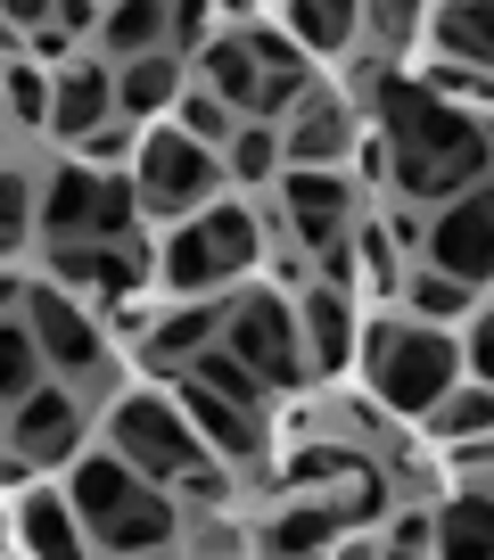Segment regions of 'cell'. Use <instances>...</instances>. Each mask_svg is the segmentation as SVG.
<instances>
[{"mask_svg": "<svg viewBox=\"0 0 494 560\" xmlns=\"http://www.w3.org/2000/svg\"><path fill=\"white\" fill-rule=\"evenodd\" d=\"M379 107H388V165L404 198L445 207V198L486 182V132H478L470 107L428 100L421 83H379Z\"/></svg>", "mask_w": 494, "mask_h": 560, "instance_id": "1", "label": "cell"}, {"mask_svg": "<svg viewBox=\"0 0 494 560\" xmlns=\"http://www.w3.org/2000/svg\"><path fill=\"white\" fill-rule=\"evenodd\" d=\"M363 371H370V387H379V404H388V412H412V420H428V412L461 387L454 338L428 330V322L370 330V338H363Z\"/></svg>", "mask_w": 494, "mask_h": 560, "instance_id": "2", "label": "cell"}, {"mask_svg": "<svg viewBox=\"0 0 494 560\" xmlns=\"http://www.w3.org/2000/svg\"><path fill=\"white\" fill-rule=\"evenodd\" d=\"M256 256H264V231H256V214H247V207H207L198 223H181L174 240H165V289H181V298H198V289H223V280L247 272Z\"/></svg>", "mask_w": 494, "mask_h": 560, "instance_id": "3", "label": "cell"}, {"mask_svg": "<svg viewBox=\"0 0 494 560\" xmlns=\"http://www.w3.org/2000/svg\"><path fill=\"white\" fill-rule=\"evenodd\" d=\"M107 454L132 462L149 487H165V478H190L198 462H207V445L190 438V420L165 396H124L116 412H107Z\"/></svg>", "mask_w": 494, "mask_h": 560, "instance_id": "4", "label": "cell"}, {"mask_svg": "<svg viewBox=\"0 0 494 560\" xmlns=\"http://www.w3.org/2000/svg\"><path fill=\"white\" fill-rule=\"evenodd\" d=\"M214 347L231 354V363L256 371V387H297L305 380V347H297V314H289V298H264V289H247L239 305H223V338Z\"/></svg>", "mask_w": 494, "mask_h": 560, "instance_id": "5", "label": "cell"}, {"mask_svg": "<svg viewBox=\"0 0 494 560\" xmlns=\"http://www.w3.org/2000/svg\"><path fill=\"white\" fill-rule=\"evenodd\" d=\"M214 182H223L214 149L181 140L174 124H157V132L132 149V198H141V214H190V207L214 198Z\"/></svg>", "mask_w": 494, "mask_h": 560, "instance_id": "6", "label": "cell"}, {"mask_svg": "<svg viewBox=\"0 0 494 560\" xmlns=\"http://www.w3.org/2000/svg\"><path fill=\"white\" fill-rule=\"evenodd\" d=\"M421 247H428V272L461 280V289H486V272H494V190L486 182L445 198V207H428Z\"/></svg>", "mask_w": 494, "mask_h": 560, "instance_id": "7", "label": "cell"}, {"mask_svg": "<svg viewBox=\"0 0 494 560\" xmlns=\"http://www.w3.org/2000/svg\"><path fill=\"white\" fill-rule=\"evenodd\" d=\"M25 298V338H34L42 371H67V380H99L107 347H99V322L67 298V289H17Z\"/></svg>", "mask_w": 494, "mask_h": 560, "instance_id": "8", "label": "cell"}, {"mask_svg": "<svg viewBox=\"0 0 494 560\" xmlns=\"http://www.w3.org/2000/svg\"><path fill=\"white\" fill-rule=\"evenodd\" d=\"M9 454H17L25 470L74 462V454H83V404H74L67 387H50V380H42L25 404H9Z\"/></svg>", "mask_w": 494, "mask_h": 560, "instance_id": "9", "label": "cell"}, {"mask_svg": "<svg viewBox=\"0 0 494 560\" xmlns=\"http://www.w3.org/2000/svg\"><path fill=\"white\" fill-rule=\"evenodd\" d=\"M174 412L190 420V438L207 445L214 462H231V470H256L264 462V420H247V412H231L223 396H207V387H190L174 371Z\"/></svg>", "mask_w": 494, "mask_h": 560, "instance_id": "10", "label": "cell"}, {"mask_svg": "<svg viewBox=\"0 0 494 560\" xmlns=\"http://www.w3.org/2000/svg\"><path fill=\"white\" fill-rule=\"evenodd\" d=\"M149 494V478L132 470V462H116V454H74V478H67V511H74V527H83V544L99 536L107 520H124V511Z\"/></svg>", "mask_w": 494, "mask_h": 560, "instance_id": "11", "label": "cell"}, {"mask_svg": "<svg viewBox=\"0 0 494 560\" xmlns=\"http://www.w3.org/2000/svg\"><path fill=\"white\" fill-rule=\"evenodd\" d=\"M281 198H289V223H297V247H338L354 231V182L346 174H281Z\"/></svg>", "mask_w": 494, "mask_h": 560, "instance_id": "12", "label": "cell"}, {"mask_svg": "<svg viewBox=\"0 0 494 560\" xmlns=\"http://www.w3.org/2000/svg\"><path fill=\"white\" fill-rule=\"evenodd\" d=\"M50 289L132 298V289H141V247H107V240H58V247H50Z\"/></svg>", "mask_w": 494, "mask_h": 560, "instance_id": "13", "label": "cell"}, {"mask_svg": "<svg viewBox=\"0 0 494 560\" xmlns=\"http://www.w3.org/2000/svg\"><path fill=\"white\" fill-rule=\"evenodd\" d=\"M346 140H354V116L330 100V91H314L281 132V165L289 174H330V165L346 158Z\"/></svg>", "mask_w": 494, "mask_h": 560, "instance_id": "14", "label": "cell"}, {"mask_svg": "<svg viewBox=\"0 0 494 560\" xmlns=\"http://www.w3.org/2000/svg\"><path fill=\"white\" fill-rule=\"evenodd\" d=\"M289 314H297L305 371H346L354 363V305H346V289H305Z\"/></svg>", "mask_w": 494, "mask_h": 560, "instance_id": "15", "label": "cell"}, {"mask_svg": "<svg viewBox=\"0 0 494 560\" xmlns=\"http://www.w3.org/2000/svg\"><path fill=\"white\" fill-rule=\"evenodd\" d=\"M99 124H116V74H107L99 58H83V67H67L50 83V132L58 140H91Z\"/></svg>", "mask_w": 494, "mask_h": 560, "instance_id": "16", "label": "cell"}, {"mask_svg": "<svg viewBox=\"0 0 494 560\" xmlns=\"http://www.w3.org/2000/svg\"><path fill=\"white\" fill-rule=\"evenodd\" d=\"M9 536H17L34 560H91V544H83V527H74L67 494H50V487L17 494V511H9Z\"/></svg>", "mask_w": 494, "mask_h": 560, "instance_id": "17", "label": "cell"}, {"mask_svg": "<svg viewBox=\"0 0 494 560\" xmlns=\"http://www.w3.org/2000/svg\"><path fill=\"white\" fill-rule=\"evenodd\" d=\"M428 544H437V560H494V503H486V487H461L454 503L428 520Z\"/></svg>", "mask_w": 494, "mask_h": 560, "instance_id": "18", "label": "cell"}, {"mask_svg": "<svg viewBox=\"0 0 494 560\" xmlns=\"http://www.w3.org/2000/svg\"><path fill=\"white\" fill-rule=\"evenodd\" d=\"M174 100H181V58H174V50L124 58V74H116V116H165Z\"/></svg>", "mask_w": 494, "mask_h": 560, "instance_id": "19", "label": "cell"}, {"mask_svg": "<svg viewBox=\"0 0 494 560\" xmlns=\"http://www.w3.org/2000/svg\"><path fill=\"white\" fill-rule=\"evenodd\" d=\"M214 338H223V305L214 298L207 305H174V314L149 330V371H181L198 347H214Z\"/></svg>", "mask_w": 494, "mask_h": 560, "instance_id": "20", "label": "cell"}, {"mask_svg": "<svg viewBox=\"0 0 494 560\" xmlns=\"http://www.w3.org/2000/svg\"><path fill=\"white\" fill-rule=\"evenodd\" d=\"M338 536H346V527H338L330 503H289L281 520L264 527V560H321Z\"/></svg>", "mask_w": 494, "mask_h": 560, "instance_id": "21", "label": "cell"}, {"mask_svg": "<svg viewBox=\"0 0 494 560\" xmlns=\"http://www.w3.org/2000/svg\"><path fill=\"white\" fill-rule=\"evenodd\" d=\"M256 83H264V74H256V58L239 50V34H214L207 50H198V91H207V100H223L231 116H247Z\"/></svg>", "mask_w": 494, "mask_h": 560, "instance_id": "22", "label": "cell"}, {"mask_svg": "<svg viewBox=\"0 0 494 560\" xmlns=\"http://www.w3.org/2000/svg\"><path fill=\"white\" fill-rule=\"evenodd\" d=\"M91 198H99V165H58L50 190H42V240H83L91 223Z\"/></svg>", "mask_w": 494, "mask_h": 560, "instance_id": "23", "label": "cell"}, {"mask_svg": "<svg viewBox=\"0 0 494 560\" xmlns=\"http://www.w3.org/2000/svg\"><path fill=\"white\" fill-rule=\"evenodd\" d=\"M421 25H428V42H437V50L454 58L461 74H478V67L494 58V18H486V9H461V0H445V9H428Z\"/></svg>", "mask_w": 494, "mask_h": 560, "instance_id": "24", "label": "cell"}, {"mask_svg": "<svg viewBox=\"0 0 494 560\" xmlns=\"http://www.w3.org/2000/svg\"><path fill=\"white\" fill-rule=\"evenodd\" d=\"M181 380H190V387H207V396H223L231 412H247V420L264 412V387H256V371H247V363H231L223 347H198L190 363H181Z\"/></svg>", "mask_w": 494, "mask_h": 560, "instance_id": "25", "label": "cell"}, {"mask_svg": "<svg viewBox=\"0 0 494 560\" xmlns=\"http://www.w3.org/2000/svg\"><path fill=\"white\" fill-rule=\"evenodd\" d=\"M354 9L346 0H297V9H281V34L297 42V50H346L354 42Z\"/></svg>", "mask_w": 494, "mask_h": 560, "instance_id": "26", "label": "cell"}, {"mask_svg": "<svg viewBox=\"0 0 494 560\" xmlns=\"http://www.w3.org/2000/svg\"><path fill=\"white\" fill-rule=\"evenodd\" d=\"M214 165H223L231 182H272L281 174V132H272V124H231V140L214 149Z\"/></svg>", "mask_w": 494, "mask_h": 560, "instance_id": "27", "label": "cell"}, {"mask_svg": "<svg viewBox=\"0 0 494 560\" xmlns=\"http://www.w3.org/2000/svg\"><path fill=\"white\" fill-rule=\"evenodd\" d=\"M99 42H107L116 58H149V50H165V9H157V0L107 9V18H99Z\"/></svg>", "mask_w": 494, "mask_h": 560, "instance_id": "28", "label": "cell"}, {"mask_svg": "<svg viewBox=\"0 0 494 560\" xmlns=\"http://www.w3.org/2000/svg\"><path fill=\"white\" fill-rule=\"evenodd\" d=\"M404 305H412V322H428V330H445V322H461L478 305V289H461V280H445V272H412L404 280Z\"/></svg>", "mask_w": 494, "mask_h": 560, "instance_id": "29", "label": "cell"}, {"mask_svg": "<svg viewBox=\"0 0 494 560\" xmlns=\"http://www.w3.org/2000/svg\"><path fill=\"white\" fill-rule=\"evenodd\" d=\"M132 223H141V198L124 174H99V198H91V223L83 240H107V247H132Z\"/></svg>", "mask_w": 494, "mask_h": 560, "instance_id": "30", "label": "cell"}, {"mask_svg": "<svg viewBox=\"0 0 494 560\" xmlns=\"http://www.w3.org/2000/svg\"><path fill=\"white\" fill-rule=\"evenodd\" d=\"M34 387H42L34 338H25V322H0V412H9V404H25Z\"/></svg>", "mask_w": 494, "mask_h": 560, "instance_id": "31", "label": "cell"}, {"mask_svg": "<svg viewBox=\"0 0 494 560\" xmlns=\"http://www.w3.org/2000/svg\"><path fill=\"white\" fill-rule=\"evenodd\" d=\"M486 420H494V396H486L478 380H461L454 396L428 412V438H454V445H461V438H486Z\"/></svg>", "mask_w": 494, "mask_h": 560, "instance_id": "32", "label": "cell"}, {"mask_svg": "<svg viewBox=\"0 0 494 560\" xmlns=\"http://www.w3.org/2000/svg\"><path fill=\"white\" fill-rule=\"evenodd\" d=\"M174 132H181V140H198V149H223V140H231V107H223V100H207L198 83H181V100H174Z\"/></svg>", "mask_w": 494, "mask_h": 560, "instance_id": "33", "label": "cell"}, {"mask_svg": "<svg viewBox=\"0 0 494 560\" xmlns=\"http://www.w3.org/2000/svg\"><path fill=\"white\" fill-rule=\"evenodd\" d=\"M305 100H314V74H264L239 124H289V116H297Z\"/></svg>", "mask_w": 494, "mask_h": 560, "instance_id": "34", "label": "cell"}, {"mask_svg": "<svg viewBox=\"0 0 494 560\" xmlns=\"http://www.w3.org/2000/svg\"><path fill=\"white\" fill-rule=\"evenodd\" d=\"M25 231H34V182L17 165H0V256H17Z\"/></svg>", "mask_w": 494, "mask_h": 560, "instance_id": "35", "label": "cell"}, {"mask_svg": "<svg viewBox=\"0 0 494 560\" xmlns=\"http://www.w3.org/2000/svg\"><path fill=\"white\" fill-rule=\"evenodd\" d=\"M239 50L256 58V74H305V50L281 34V25H247V34H239Z\"/></svg>", "mask_w": 494, "mask_h": 560, "instance_id": "36", "label": "cell"}, {"mask_svg": "<svg viewBox=\"0 0 494 560\" xmlns=\"http://www.w3.org/2000/svg\"><path fill=\"white\" fill-rule=\"evenodd\" d=\"M354 470H370V462L346 454V445H305V454L289 462V487H321V478H354Z\"/></svg>", "mask_w": 494, "mask_h": 560, "instance_id": "37", "label": "cell"}, {"mask_svg": "<svg viewBox=\"0 0 494 560\" xmlns=\"http://www.w3.org/2000/svg\"><path fill=\"white\" fill-rule=\"evenodd\" d=\"M0 100L17 107V124H50V83H42L34 67H9V74H0Z\"/></svg>", "mask_w": 494, "mask_h": 560, "instance_id": "38", "label": "cell"}, {"mask_svg": "<svg viewBox=\"0 0 494 560\" xmlns=\"http://www.w3.org/2000/svg\"><path fill=\"white\" fill-rule=\"evenodd\" d=\"M354 18H363V25H379V42H388V50H404V42H412V25H421V9H404V0H379V9H354Z\"/></svg>", "mask_w": 494, "mask_h": 560, "instance_id": "39", "label": "cell"}, {"mask_svg": "<svg viewBox=\"0 0 494 560\" xmlns=\"http://www.w3.org/2000/svg\"><path fill=\"white\" fill-rule=\"evenodd\" d=\"M388 544H404V552H428V511H404V520H396V536Z\"/></svg>", "mask_w": 494, "mask_h": 560, "instance_id": "40", "label": "cell"}, {"mask_svg": "<svg viewBox=\"0 0 494 560\" xmlns=\"http://www.w3.org/2000/svg\"><path fill=\"white\" fill-rule=\"evenodd\" d=\"M83 149H91V158H124V149H132V132H124V124H99Z\"/></svg>", "mask_w": 494, "mask_h": 560, "instance_id": "41", "label": "cell"}, {"mask_svg": "<svg viewBox=\"0 0 494 560\" xmlns=\"http://www.w3.org/2000/svg\"><path fill=\"white\" fill-rule=\"evenodd\" d=\"M321 560H379V544H363V536H338Z\"/></svg>", "mask_w": 494, "mask_h": 560, "instance_id": "42", "label": "cell"}, {"mask_svg": "<svg viewBox=\"0 0 494 560\" xmlns=\"http://www.w3.org/2000/svg\"><path fill=\"white\" fill-rule=\"evenodd\" d=\"M0 487H34V470H25V462L9 454V445H0Z\"/></svg>", "mask_w": 494, "mask_h": 560, "instance_id": "43", "label": "cell"}, {"mask_svg": "<svg viewBox=\"0 0 494 560\" xmlns=\"http://www.w3.org/2000/svg\"><path fill=\"white\" fill-rule=\"evenodd\" d=\"M379 560H421V552H404V544H379Z\"/></svg>", "mask_w": 494, "mask_h": 560, "instance_id": "44", "label": "cell"}, {"mask_svg": "<svg viewBox=\"0 0 494 560\" xmlns=\"http://www.w3.org/2000/svg\"><path fill=\"white\" fill-rule=\"evenodd\" d=\"M0 560H9V511H0Z\"/></svg>", "mask_w": 494, "mask_h": 560, "instance_id": "45", "label": "cell"}, {"mask_svg": "<svg viewBox=\"0 0 494 560\" xmlns=\"http://www.w3.org/2000/svg\"><path fill=\"white\" fill-rule=\"evenodd\" d=\"M0 445H9V412H0Z\"/></svg>", "mask_w": 494, "mask_h": 560, "instance_id": "46", "label": "cell"}, {"mask_svg": "<svg viewBox=\"0 0 494 560\" xmlns=\"http://www.w3.org/2000/svg\"><path fill=\"white\" fill-rule=\"evenodd\" d=\"M141 560H165V552H141Z\"/></svg>", "mask_w": 494, "mask_h": 560, "instance_id": "47", "label": "cell"}]
</instances>
